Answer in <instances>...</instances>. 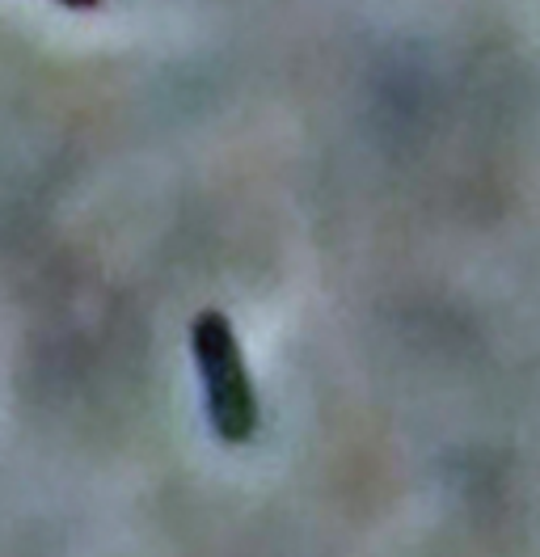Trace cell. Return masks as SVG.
Returning a JSON list of instances; mask_svg holds the SVG:
<instances>
[{
  "label": "cell",
  "mask_w": 540,
  "mask_h": 557,
  "mask_svg": "<svg viewBox=\"0 0 540 557\" xmlns=\"http://www.w3.org/2000/svg\"><path fill=\"white\" fill-rule=\"evenodd\" d=\"M191 350H195L202 388H207V414H211L216 435L224 444H245L258 426V397H254V384H249L229 317L216 309L195 317Z\"/></svg>",
  "instance_id": "6da1fadb"
},
{
  "label": "cell",
  "mask_w": 540,
  "mask_h": 557,
  "mask_svg": "<svg viewBox=\"0 0 540 557\" xmlns=\"http://www.w3.org/2000/svg\"><path fill=\"white\" fill-rule=\"evenodd\" d=\"M56 4H64V9H98L101 0H56Z\"/></svg>",
  "instance_id": "7a4b0ae2"
}]
</instances>
